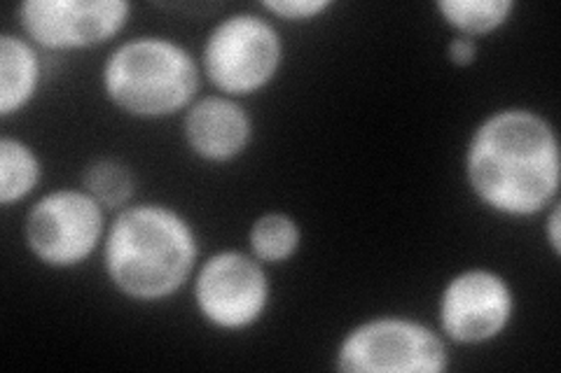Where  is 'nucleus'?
I'll return each instance as SVG.
<instances>
[{
	"mask_svg": "<svg viewBox=\"0 0 561 373\" xmlns=\"http://www.w3.org/2000/svg\"><path fill=\"white\" fill-rule=\"evenodd\" d=\"M542 220H546V241L550 245V250L554 257L561 255V203L559 199L542 212Z\"/></svg>",
	"mask_w": 561,
	"mask_h": 373,
	"instance_id": "nucleus-18",
	"label": "nucleus"
},
{
	"mask_svg": "<svg viewBox=\"0 0 561 373\" xmlns=\"http://www.w3.org/2000/svg\"><path fill=\"white\" fill-rule=\"evenodd\" d=\"M101 250L111 285L140 304L179 294L199 264L195 226L167 203H134L117 210Z\"/></svg>",
	"mask_w": 561,
	"mask_h": 373,
	"instance_id": "nucleus-2",
	"label": "nucleus"
},
{
	"mask_svg": "<svg viewBox=\"0 0 561 373\" xmlns=\"http://www.w3.org/2000/svg\"><path fill=\"white\" fill-rule=\"evenodd\" d=\"M435 10L456 35L478 40L501 31L513 20L517 5L515 0H440Z\"/></svg>",
	"mask_w": 561,
	"mask_h": 373,
	"instance_id": "nucleus-14",
	"label": "nucleus"
},
{
	"mask_svg": "<svg viewBox=\"0 0 561 373\" xmlns=\"http://www.w3.org/2000/svg\"><path fill=\"white\" fill-rule=\"evenodd\" d=\"M202 66L192 51L164 35L119 43L101 68V89L117 110L138 119H164L199 96Z\"/></svg>",
	"mask_w": 561,
	"mask_h": 373,
	"instance_id": "nucleus-3",
	"label": "nucleus"
},
{
	"mask_svg": "<svg viewBox=\"0 0 561 373\" xmlns=\"http://www.w3.org/2000/svg\"><path fill=\"white\" fill-rule=\"evenodd\" d=\"M131 14L127 0H24V38L47 51L92 49L115 40Z\"/></svg>",
	"mask_w": 561,
	"mask_h": 373,
	"instance_id": "nucleus-9",
	"label": "nucleus"
},
{
	"mask_svg": "<svg viewBox=\"0 0 561 373\" xmlns=\"http://www.w3.org/2000/svg\"><path fill=\"white\" fill-rule=\"evenodd\" d=\"M43 80L35 45L16 33L0 35V117L10 119L35 98Z\"/></svg>",
	"mask_w": 561,
	"mask_h": 373,
	"instance_id": "nucleus-11",
	"label": "nucleus"
},
{
	"mask_svg": "<svg viewBox=\"0 0 561 373\" xmlns=\"http://www.w3.org/2000/svg\"><path fill=\"white\" fill-rule=\"evenodd\" d=\"M82 189L90 191L105 210L117 212L131 206L136 194V175L119 159H96L82 173Z\"/></svg>",
	"mask_w": 561,
	"mask_h": 373,
	"instance_id": "nucleus-15",
	"label": "nucleus"
},
{
	"mask_svg": "<svg viewBox=\"0 0 561 373\" xmlns=\"http://www.w3.org/2000/svg\"><path fill=\"white\" fill-rule=\"evenodd\" d=\"M515 317V292L499 271L466 269L451 276L437 299V331L454 346L496 341Z\"/></svg>",
	"mask_w": 561,
	"mask_h": 373,
	"instance_id": "nucleus-8",
	"label": "nucleus"
},
{
	"mask_svg": "<svg viewBox=\"0 0 561 373\" xmlns=\"http://www.w3.org/2000/svg\"><path fill=\"white\" fill-rule=\"evenodd\" d=\"M105 231V208L82 187L43 194L24 220V241L31 255L57 271L82 266L103 247Z\"/></svg>",
	"mask_w": 561,
	"mask_h": 373,
	"instance_id": "nucleus-6",
	"label": "nucleus"
},
{
	"mask_svg": "<svg viewBox=\"0 0 561 373\" xmlns=\"http://www.w3.org/2000/svg\"><path fill=\"white\" fill-rule=\"evenodd\" d=\"M192 299L199 317L214 329H251L267 315L272 301L267 266L241 250L208 255L192 278Z\"/></svg>",
	"mask_w": 561,
	"mask_h": 373,
	"instance_id": "nucleus-7",
	"label": "nucleus"
},
{
	"mask_svg": "<svg viewBox=\"0 0 561 373\" xmlns=\"http://www.w3.org/2000/svg\"><path fill=\"white\" fill-rule=\"evenodd\" d=\"M335 366L346 373H443L449 348L440 331L416 317L379 315L342 336Z\"/></svg>",
	"mask_w": 561,
	"mask_h": 373,
	"instance_id": "nucleus-5",
	"label": "nucleus"
},
{
	"mask_svg": "<svg viewBox=\"0 0 561 373\" xmlns=\"http://www.w3.org/2000/svg\"><path fill=\"white\" fill-rule=\"evenodd\" d=\"M472 197L496 215L524 220L559 199L561 152L552 124L529 108H503L484 117L466 148Z\"/></svg>",
	"mask_w": 561,
	"mask_h": 373,
	"instance_id": "nucleus-1",
	"label": "nucleus"
},
{
	"mask_svg": "<svg viewBox=\"0 0 561 373\" xmlns=\"http://www.w3.org/2000/svg\"><path fill=\"white\" fill-rule=\"evenodd\" d=\"M190 152L208 164H230L249 150L253 119L237 98L210 94L190 105L183 117Z\"/></svg>",
	"mask_w": 561,
	"mask_h": 373,
	"instance_id": "nucleus-10",
	"label": "nucleus"
},
{
	"mask_svg": "<svg viewBox=\"0 0 561 373\" xmlns=\"http://www.w3.org/2000/svg\"><path fill=\"white\" fill-rule=\"evenodd\" d=\"M447 59L459 68L472 66L478 59V40L466 38V35H454L447 45Z\"/></svg>",
	"mask_w": 561,
	"mask_h": 373,
	"instance_id": "nucleus-17",
	"label": "nucleus"
},
{
	"mask_svg": "<svg viewBox=\"0 0 561 373\" xmlns=\"http://www.w3.org/2000/svg\"><path fill=\"white\" fill-rule=\"evenodd\" d=\"M302 245V226L288 212L270 210L253 220L249 229L251 255L265 266L290 261Z\"/></svg>",
	"mask_w": 561,
	"mask_h": 373,
	"instance_id": "nucleus-13",
	"label": "nucleus"
},
{
	"mask_svg": "<svg viewBox=\"0 0 561 373\" xmlns=\"http://www.w3.org/2000/svg\"><path fill=\"white\" fill-rule=\"evenodd\" d=\"M332 8L330 0H265L262 3V10L272 14L274 20H284V22H313L323 16Z\"/></svg>",
	"mask_w": 561,
	"mask_h": 373,
	"instance_id": "nucleus-16",
	"label": "nucleus"
},
{
	"mask_svg": "<svg viewBox=\"0 0 561 373\" xmlns=\"http://www.w3.org/2000/svg\"><path fill=\"white\" fill-rule=\"evenodd\" d=\"M43 183V162L22 138H0V206L24 201Z\"/></svg>",
	"mask_w": 561,
	"mask_h": 373,
	"instance_id": "nucleus-12",
	"label": "nucleus"
},
{
	"mask_svg": "<svg viewBox=\"0 0 561 373\" xmlns=\"http://www.w3.org/2000/svg\"><path fill=\"white\" fill-rule=\"evenodd\" d=\"M284 38L267 16L234 12L208 31L202 47V73L218 94L239 101L267 89L284 66Z\"/></svg>",
	"mask_w": 561,
	"mask_h": 373,
	"instance_id": "nucleus-4",
	"label": "nucleus"
}]
</instances>
